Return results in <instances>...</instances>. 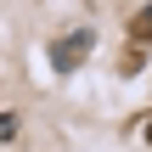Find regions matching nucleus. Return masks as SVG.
Returning <instances> with one entry per match:
<instances>
[{
	"mask_svg": "<svg viewBox=\"0 0 152 152\" xmlns=\"http://www.w3.org/2000/svg\"><path fill=\"white\" fill-rule=\"evenodd\" d=\"M85 51H90V34H68V39H62L51 56H56V68L68 73V68H79V56H85Z\"/></svg>",
	"mask_w": 152,
	"mask_h": 152,
	"instance_id": "1",
	"label": "nucleus"
},
{
	"mask_svg": "<svg viewBox=\"0 0 152 152\" xmlns=\"http://www.w3.org/2000/svg\"><path fill=\"white\" fill-rule=\"evenodd\" d=\"M135 39H152V6L135 11Z\"/></svg>",
	"mask_w": 152,
	"mask_h": 152,
	"instance_id": "2",
	"label": "nucleus"
},
{
	"mask_svg": "<svg viewBox=\"0 0 152 152\" xmlns=\"http://www.w3.org/2000/svg\"><path fill=\"white\" fill-rule=\"evenodd\" d=\"M17 135V113H0V141H11Z\"/></svg>",
	"mask_w": 152,
	"mask_h": 152,
	"instance_id": "3",
	"label": "nucleus"
},
{
	"mask_svg": "<svg viewBox=\"0 0 152 152\" xmlns=\"http://www.w3.org/2000/svg\"><path fill=\"white\" fill-rule=\"evenodd\" d=\"M147 141H152V124H147Z\"/></svg>",
	"mask_w": 152,
	"mask_h": 152,
	"instance_id": "4",
	"label": "nucleus"
}]
</instances>
